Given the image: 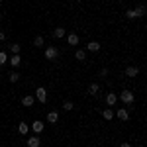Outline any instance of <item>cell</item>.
Masks as SVG:
<instances>
[{
	"label": "cell",
	"mask_w": 147,
	"mask_h": 147,
	"mask_svg": "<svg viewBox=\"0 0 147 147\" xmlns=\"http://www.w3.org/2000/svg\"><path fill=\"white\" fill-rule=\"evenodd\" d=\"M125 16H127V18H141V16H145V6L141 4V6H137V8H131V10L125 12Z\"/></svg>",
	"instance_id": "1"
},
{
	"label": "cell",
	"mask_w": 147,
	"mask_h": 147,
	"mask_svg": "<svg viewBox=\"0 0 147 147\" xmlns=\"http://www.w3.org/2000/svg\"><path fill=\"white\" fill-rule=\"evenodd\" d=\"M35 98L41 102V104H45V102H47V90L43 88V86H39V88L35 90Z\"/></svg>",
	"instance_id": "2"
},
{
	"label": "cell",
	"mask_w": 147,
	"mask_h": 147,
	"mask_svg": "<svg viewBox=\"0 0 147 147\" xmlns=\"http://www.w3.org/2000/svg\"><path fill=\"white\" fill-rule=\"evenodd\" d=\"M120 100L125 102V104H131V102H134V92L131 90H124L122 94H120Z\"/></svg>",
	"instance_id": "3"
},
{
	"label": "cell",
	"mask_w": 147,
	"mask_h": 147,
	"mask_svg": "<svg viewBox=\"0 0 147 147\" xmlns=\"http://www.w3.org/2000/svg\"><path fill=\"white\" fill-rule=\"evenodd\" d=\"M45 59H49V61L57 59V49H55V47H47V49H45Z\"/></svg>",
	"instance_id": "4"
},
{
	"label": "cell",
	"mask_w": 147,
	"mask_h": 147,
	"mask_svg": "<svg viewBox=\"0 0 147 147\" xmlns=\"http://www.w3.org/2000/svg\"><path fill=\"white\" fill-rule=\"evenodd\" d=\"M137 75H139V69H137V67H127V69H125V77L134 79V77H137Z\"/></svg>",
	"instance_id": "5"
},
{
	"label": "cell",
	"mask_w": 147,
	"mask_h": 147,
	"mask_svg": "<svg viewBox=\"0 0 147 147\" xmlns=\"http://www.w3.org/2000/svg\"><path fill=\"white\" fill-rule=\"evenodd\" d=\"M41 145V139L35 136V137H28V147H39Z\"/></svg>",
	"instance_id": "6"
},
{
	"label": "cell",
	"mask_w": 147,
	"mask_h": 147,
	"mask_svg": "<svg viewBox=\"0 0 147 147\" xmlns=\"http://www.w3.org/2000/svg\"><path fill=\"white\" fill-rule=\"evenodd\" d=\"M116 116H118V118H120L122 122H125V120L129 118V114H127V110H124V108H120V110L116 112Z\"/></svg>",
	"instance_id": "7"
},
{
	"label": "cell",
	"mask_w": 147,
	"mask_h": 147,
	"mask_svg": "<svg viewBox=\"0 0 147 147\" xmlns=\"http://www.w3.org/2000/svg\"><path fill=\"white\" fill-rule=\"evenodd\" d=\"M116 102H118V96H116L114 92H110V94L106 96V104H108V106H114Z\"/></svg>",
	"instance_id": "8"
},
{
	"label": "cell",
	"mask_w": 147,
	"mask_h": 147,
	"mask_svg": "<svg viewBox=\"0 0 147 147\" xmlns=\"http://www.w3.org/2000/svg\"><path fill=\"white\" fill-rule=\"evenodd\" d=\"M67 43H71V45H77V43H79V35H77V34H69V35H67Z\"/></svg>",
	"instance_id": "9"
},
{
	"label": "cell",
	"mask_w": 147,
	"mask_h": 147,
	"mask_svg": "<svg viewBox=\"0 0 147 147\" xmlns=\"http://www.w3.org/2000/svg\"><path fill=\"white\" fill-rule=\"evenodd\" d=\"M47 122L57 124V122H59V114H57V112H49V114H47Z\"/></svg>",
	"instance_id": "10"
},
{
	"label": "cell",
	"mask_w": 147,
	"mask_h": 147,
	"mask_svg": "<svg viewBox=\"0 0 147 147\" xmlns=\"http://www.w3.org/2000/svg\"><path fill=\"white\" fill-rule=\"evenodd\" d=\"M18 131H20L22 136H28V131H30V125L26 124V122H22V124L18 125Z\"/></svg>",
	"instance_id": "11"
},
{
	"label": "cell",
	"mask_w": 147,
	"mask_h": 147,
	"mask_svg": "<svg viewBox=\"0 0 147 147\" xmlns=\"http://www.w3.org/2000/svg\"><path fill=\"white\" fill-rule=\"evenodd\" d=\"M32 129H34L35 134H41L43 131V122H34L32 124Z\"/></svg>",
	"instance_id": "12"
},
{
	"label": "cell",
	"mask_w": 147,
	"mask_h": 147,
	"mask_svg": "<svg viewBox=\"0 0 147 147\" xmlns=\"http://www.w3.org/2000/svg\"><path fill=\"white\" fill-rule=\"evenodd\" d=\"M20 63H22V57L18 55V53H16V55H12V57H10V65H14V67H18Z\"/></svg>",
	"instance_id": "13"
},
{
	"label": "cell",
	"mask_w": 147,
	"mask_h": 147,
	"mask_svg": "<svg viewBox=\"0 0 147 147\" xmlns=\"http://www.w3.org/2000/svg\"><path fill=\"white\" fill-rule=\"evenodd\" d=\"M88 51H92V53L100 51V43H98V41H90V43H88Z\"/></svg>",
	"instance_id": "14"
},
{
	"label": "cell",
	"mask_w": 147,
	"mask_h": 147,
	"mask_svg": "<svg viewBox=\"0 0 147 147\" xmlns=\"http://www.w3.org/2000/svg\"><path fill=\"white\" fill-rule=\"evenodd\" d=\"M75 59H77V61H84V59H86V51H84V49H79V51L75 53Z\"/></svg>",
	"instance_id": "15"
},
{
	"label": "cell",
	"mask_w": 147,
	"mask_h": 147,
	"mask_svg": "<svg viewBox=\"0 0 147 147\" xmlns=\"http://www.w3.org/2000/svg\"><path fill=\"white\" fill-rule=\"evenodd\" d=\"M34 100H35L34 96H24V98H22V104H24V106H34Z\"/></svg>",
	"instance_id": "16"
},
{
	"label": "cell",
	"mask_w": 147,
	"mask_h": 147,
	"mask_svg": "<svg viewBox=\"0 0 147 147\" xmlns=\"http://www.w3.org/2000/svg\"><path fill=\"white\" fill-rule=\"evenodd\" d=\"M102 116H104V120H112L114 118V112L110 108H106V110H102Z\"/></svg>",
	"instance_id": "17"
},
{
	"label": "cell",
	"mask_w": 147,
	"mask_h": 147,
	"mask_svg": "<svg viewBox=\"0 0 147 147\" xmlns=\"http://www.w3.org/2000/svg\"><path fill=\"white\" fill-rule=\"evenodd\" d=\"M63 35H65V28H57L55 32H53V37H55V39L63 37Z\"/></svg>",
	"instance_id": "18"
},
{
	"label": "cell",
	"mask_w": 147,
	"mask_h": 147,
	"mask_svg": "<svg viewBox=\"0 0 147 147\" xmlns=\"http://www.w3.org/2000/svg\"><path fill=\"white\" fill-rule=\"evenodd\" d=\"M18 80H20V73H16V71L10 73V82H18Z\"/></svg>",
	"instance_id": "19"
},
{
	"label": "cell",
	"mask_w": 147,
	"mask_h": 147,
	"mask_svg": "<svg viewBox=\"0 0 147 147\" xmlns=\"http://www.w3.org/2000/svg\"><path fill=\"white\" fill-rule=\"evenodd\" d=\"M96 92H98V84H96V82H92L90 86H88V94H96Z\"/></svg>",
	"instance_id": "20"
},
{
	"label": "cell",
	"mask_w": 147,
	"mask_h": 147,
	"mask_svg": "<svg viewBox=\"0 0 147 147\" xmlns=\"http://www.w3.org/2000/svg\"><path fill=\"white\" fill-rule=\"evenodd\" d=\"M34 45L35 47H41V45H43V37H41V35H37V37L34 39Z\"/></svg>",
	"instance_id": "21"
},
{
	"label": "cell",
	"mask_w": 147,
	"mask_h": 147,
	"mask_svg": "<svg viewBox=\"0 0 147 147\" xmlns=\"http://www.w3.org/2000/svg\"><path fill=\"white\" fill-rule=\"evenodd\" d=\"M10 51L14 53V55H16V53H20V45H18V43H12V45H10Z\"/></svg>",
	"instance_id": "22"
},
{
	"label": "cell",
	"mask_w": 147,
	"mask_h": 147,
	"mask_svg": "<svg viewBox=\"0 0 147 147\" xmlns=\"http://www.w3.org/2000/svg\"><path fill=\"white\" fill-rule=\"evenodd\" d=\"M6 61H8V55H6L4 51H0V65H4Z\"/></svg>",
	"instance_id": "23"
},
{
	"label": "cell",
	"mask_w": 147,
	"mask_h": 147,
	"mask_svg": "<svg viewBox=\"0 0 147 147\" xmlns=\"http://www.w3.org/2000/svg\"><path fill=\"white\" fill-rule=\"evenodd\" d=\"M63 108H65V110H67V112H69V110H73V108H75V104H73V102H65V104H63Z\"/></svg>",
	"instance_id": "24"
},
{
	"label": "cell",
	"mask_w": 147,
	"mask_h": 147,
	"mask_svg": "<svg viewBox=\"0 0 147 147\" xmlns=\"http://www.w3.org/2000/svg\"><path fill=\"white\" fill-rule=\"evenodd\" d=\"M6 39V35H4V32H0V41H4Z\"/></svg>",
	"instance_id": "25"
},
{
	"label": "cell",
	"mask_w": 147,
	"mask_h": 147,
	"mask_svg": "<svg viewBox=\"0 0 147 147\" xmlns=\"http://www.w3.org/2000/svg\"><path fill=\"white\" fill-rule=\"evenodd\" d=\"M120 147H131V145H129V143H122Z\"/></svg>",
	"instance_id": "26"
},
{
	"label": "cell",
	"mask_w": 147,
	"mask_h": 147,
	"mask_svg": "<svg viewBox=\"0 0 147 147\" xmlns=\"http://www.w3.org/2000/svg\"><path fill=\"white\" fill-rule=\"evenodd\" d=\"M0 2H2V0H0Z\"/></svg>",
	"instance_id": "27"
}]
</instances>
